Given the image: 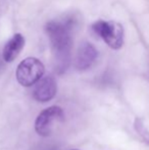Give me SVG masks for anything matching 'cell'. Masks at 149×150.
<instances>
[{"label": "cell", "instance_id": "cell-6", "mask_svg": "<svg viewBox=\"0 0 149 150\" xmlns=\"http://www.w3.org/2000/svg\"><path fill=\"white\" fill-rule=\"evenodd\" d=\"M97 56L98 51L96 50V48L89 42H84L80 45L76 55V67L79 71H86L90 69L97 59Z\"/></svg>", "mask_w": 149, "mask_h": 150}, {"label": "cell", "instance_id": "cell-8", "mask_svg": "<svg viewBox=\"0 0 149 150\" xmlns=\"http://www.w3.org/2000/svg\"><path fill=\"white\" fill-rule=\"evenodd\" d=\"M73 150H77V149H73Z\"/></svg>", "mask_w": 149, "mask_h": 150}, {"label": "cell", "instance_id": "cell-2", "mask_svg": "<svg viewBox=\"0 0 149 150\" xmlns=\"http://www.w3.org/2000/svg\"><path fill=\"white\" fill-rule=\"evenodd\" d=\"M92 30L112 49H121L124 45L125 32L119 23L99 20L92 25Z\"/></svg>", "mask_w": 149, "mask_h": 150}, {"label": "cell", "instance_id": "cell-7", "mask_svg": "<svg viewBox=\"0 0 149 150\" xmlns=\"http://www.w3.org/2000/svg\"><path fill=\"white\" fill-rule=\"evenodd\" d=\"M26 43L24 36L22 34H16L13 35L9 40L7 41V43L4 45L3 51H2V56L3 59L6 62H11L16 59L18 56V54L20 53V51L23 50Z\"/></svg>", "mask_w": 149, "mask_h": 150}, {"label": "cell", "instance_id": "cell-3", "mask_svg": "<svg viewBox=\"0 0 149 150\" xmlns=\"http://www.w3.org/2000/svg\"><path fill=\"white\" fill-rule=\"evenodd\" d=\"M45 67L42 61L35 57H28L18 64L16 69V80L24 87H32L42 79Z\"/></svg>", "mask_w": 149, "mask_h": 150}, {"label": "cell", "instance_id": "cell-5", "mask_svg": "<svg viewBox=\"0 0 149 150\" xmlns=\"http://www.w3.org/2000/svg\"><path fill=\"white\" fill-rule=\"evenodd\" d=\"M57 92V85H56L55 80L52 77L42 78L39 82L34 86L33 89V97L38 102H48Z\"/></svg>", "mask_w": 149, "mask_h": 150}, {"label": "cell", "instance_id": "cell-1", "mask_svg": "<svg viewBox=\"0 0 149 150\" xmlns=\"http://www.w3.org/2000/svg\"><path fill=\"white\" fill-rule=\"evenodd\" d=\"M72 29L71 21H51L46 25L45 31L51 43L58 73H64L70 64L73 47Z\"/></svg>", "mask_w": 149, "mask_h": 150}, {"label": "cell", "instance_id": "cell-4", "mask_svg": "<svg viewBox=\"0 0 149 150\" xmlns=\"http://www.w3.org/2000/svg\"><path fill=\"white\" fill-rule=\"evenodd\" d=\"M64 120V112L61 107L56 105L50 106L39 113L35 122V130L40 136L48 137Z\"/></svg>", "mask_w": 149, "mask_h": 150}]
</instances>
